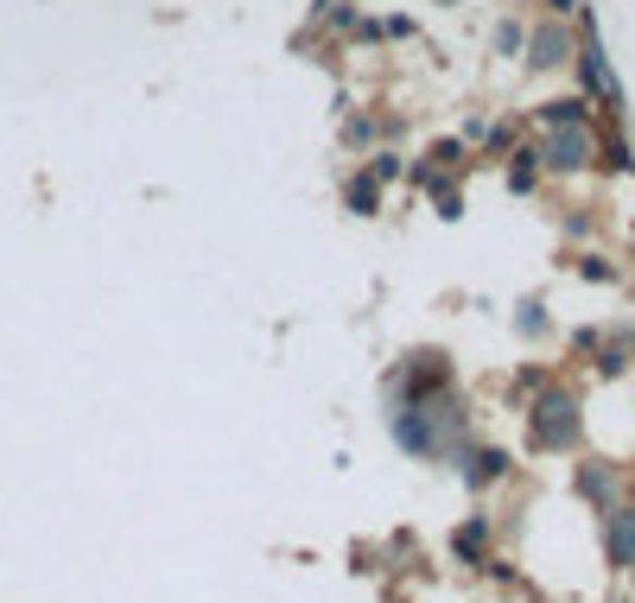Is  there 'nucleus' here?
I'll use <instances>...</instances> for the list:
<instances>
[{
	"label": "nucleus",
	"mask_w": 635,
	"mask_h": 603,
	"mask_svg": "<svg viewBox=\"0 0 635 603\" xmlns=\"http://www.w3.org/2000/svg\"><path fill=\"white\" fill-rule=\"evenodd\" d=\"M496 477H509V457H502V452H484L477 464H471V483H477V490L496 483Z\"/></svg>",
	"instance_id": "nucleus-6"
},
{
	"label": "nucleus",
	"mask_w": 635,
	"mask_h": 603,
	"mask_svg": "<svg viewBox=\"0 0 635 603\" xmlns=\"http://www.w3.org/2000/svg\"><path fill=\"white\" fill-rule=\"evenodd\" d=\"M560 58H565V38L547 26V33L534 38V64H560Z\"/></svg>",
	"instance_id": "nucleus-7"
},
{
	"label": "nucleus",
	"mask_w": 635,
	"mask_h": 603,
	"mask_svg": "<svg viewBox=\"0 0 635 603\" xmlns=\"http://www.w3.org/2000/svg\"><path fill=\"white\" fill-rule=\"evenodd\" d=\"M484 540H489V528H484V521H471V528L451 540V553H457V559H471V566H484Z\"/></svg>",
	"instance_id": "nucleus-4"
},
{
	"label": "nucleus",
	"mask_w": 635,
	"mask_h": 603,
	"mask_svg": "<svg viewBox=\"0 0 635 603\" xmlns=\"http://www.w3.org/2000/svg\"><path fill=\"white\" fill-rule=\"evenodd\" d=\"M578 439V401L572 394H540V407H534V445L540 452H553V445H572Z\"/></svg>",
	"instance_id": "nucleus-1"
},
{
	"label": "nucleus",
	"mask_w": 635,
	"mask_h": 603,
	"mask_svg": "<svg viewBox=\"0 0 635 603\" xmlns=\"http://www.w3.org/2000/svg\"><path fill=\"white\" fill-rule=\"evenodd\" d=\"M350 210H356V217H375V179H356V185H350Z\"/></svg>",
	"instance_id": "nucleus-8"
},
{
	"label": "nucleus",
	"mask_w": 635,
	"mask_h": 603,
	"mask_svg": "<svg viewBox=\"0 0 635 603\" xmlns=\"http://www.w3.org/2000/svg\"><path fill=\"white\" fill-rule=\"evenodd\" d=\"M578 490L591 495V502H603V495H610V483H603V470H598V464H591V470L578 477Z\"/></svg>",
	"instance_id": "nucleus-9"
},
{
	"label": "nucleus",
	"mask_w": 635,
	"mask_h": 603,
	"mask_svg": "<svg viewBox=\"0 0 635 603\" xmlns=\"http://www.w3.org/2000/svg\"><path fill=\"white\" fill-rule=\"evenodd\" d=\"M547 165H553V172H578V165H591V134H585V127H553Z\"/></svg>",
	"instance_id": "nucleus-2"
},
{
	"label": "nucleus",
	"mask_w": 635,
	"mask_h": 603,
	"mask_svg": "<svg viewBox=\"0 0 635 603\" xmlns=\"http://www.w3.org/2000/svg\"><path fill=\"white\" fill-rule=\"evenodd\" d=\"M540 121H547V127H578V121H585V102H578V96L547 102V109H540Z\"/></svg>",
	"instance_id": "nucleus-5"
},
{
	"label": "nucleus",
	"mask_w": 635,
	"mask_h": 603,
	"mask_svg": "<svg viewBox=\"0 0 635 603\" xmlns=\"http://www.w3.org/2000/svg\"><path fill=\"white\" fill-rule=\"evenodd\" d=\"M547 7H560V13H565V7H572V0H547Z\"/></svg>",
	"instance_id": "nucleus-11"
},
{
	"label": "nucleus",
	"mask_w": 635,
	"mask_h": 603,
	"mask_svg": "<svg viewBox=\"0 0 635 603\" xmlns=\"http://www.w3.org/2000/svg\"><path fill=\"white\" fill-rule=\"evenodd\" d=\"M610 566L635 571V515L623 508V515H610Z\"/></svg>",
	"instance_id": "nucleus-3"
},
{
	"label": "nucleus",
	"mask_w": 635,
	"mask_h": 603,
	"mask_svg": "<svg viewBox=\"0 0 635 603\" xmlns=\"http://www.w3.org/2000/svg\"><path fill=\"white\" fill-rule=\"evenodd\" d=\"M394 172H401V159H394V152H381V159H375V172H369V179H375V185H388Z\"/></svg>",
	"instance_id": "nucleus-10"
}]
</instances>
